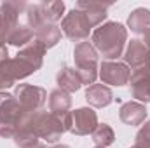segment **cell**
<instances>
[{
  "label": "cell",
  "mask_w": 150,
  "mask_h": 148,
  "mask_svg": "<svg viewBox=\"0 0 150 148\" xmlns=\"http://www.w3.org/2000/svg\"><path fill=\"white\" fill-rule=\"evenodd\" d=\"M91 40H93L94 49L107 61H113L120 58L124 52V45L127 42V28L122 23L107 21L93 32Z\"/></svg>",
  "instance_id": "obj_1"
},
{
  "label": "cell",
  "mask_w": 150,
  "mask_h": 148,
  "mask_svg": "<svg viewBox=\"0 0 150 148\" xmlns=\"http://www.w3.org/2000/svg\"><path fill=\"white\" fill-rule=\"evenodd\" d=\"M75 72L82 85H93L98 78V51L91 42H79L74 49Z\"/></svg>",
  "instance_id": "obj_2"
},
{
  "label": "cell",
  "mask_w": 150,
  "mask_h": 148,
  "mask_svg": "<svg viewBox=\"0 0 150 148\" xmlns=\"http://www.w3.org/2000/svg\"><path fill=\"white\" fill-rule=\"evenodd\" d=\"M28 115V110H25L19 101L12 96L0 106V136L2 138H12L16 136L21 122Z\"/></svg>",
  "instance_id": "obj_3"
},
{
  "label": "cell",
  "mask_w": 150,
  "mask_h": 148,
  "mask_svg": "<svg viewBox=\"0 0 150 148\" xmlns=\"http://www.w3.org/2000/svg\"><path fill=\"white\" fill-rule=\"evenodd\" d=\"M91 30H93V26L89 25L86 12L77 7H74L61 21V32L72 42H84L89 37Z\"/></svg>",
  "instance_id": "obj_4"
},
{
  "label": "cell",
  "mask_w": 150,
  "mask_h": 148,
  "mask_svg": "<svg viewBox=\"0 0 150 148\" xmlns=\"http://www.w3.org/2000/svg\"><path fill=\"white\" fill-rule=\"evenodd\" d=\"M26 7L28 4L18 2V0H9V2L0 4V45H5L14 28L19 25L18 23L19 14H23Z\"/></svg>",
  "instance_id": "obj_5"
},
{
  "label": "cell",
  "mask_w": 150,
  "mask_h": 148,
  "mask_svg": "<svg viewBox=\"0 0 150 148\" xmlns=\"http://www.w3.org/2000/svg\"><path fill=\"white\" fill-rule=\"evenodd\" d=\"M14 98L19 101V105L28 111L42 110V106L47 101V91L44 87L32 85V84H19L14 91Z\"/></svg>",
  "instance_id": "obj_6"
},
{
  "label": "cell",
  "mask_w": 150,
  "mask_h": 148,
  "mask_svg": "<svg viewBox=\"0 0 150 148\" xmlns=\"http://www.w3.org/2000/svg\"><path fill=\"white\" fill-rule=\"evenodd\" d=\"M98 77L101 78L103 84L108 85H124L129 82L131 77V68L126 63L119 61H103L98 68Z\"/></svg>",
  "instance_id": "obj_7"
},
{
  "label": "cell",
  "mask_w": 150,
  "mask_h": 148,
  "mask_svg": "<svg viewBox=\"0 0 150 148\" xmlns=\"http://www.w3.org/2000/svg\"><path fill=\"white\" fill-rule=\"evenodd\" d=\"M72 113V127H70V132L75 136H86V134H91L96 125H98V115L96 111L89 106H84V108H77Z\"/></svg>",
  "instance_id": "obj_8"
},
{
  "label": "cell",
  "mask_w": 150,
  "mask_h": 148,
  "mask_svg": "<svg viewBox=\"0 0 150 148\" xmlns=\"http://www.w3.org/2000/svg\"><path fill=\"white\" fill-rule=\"evenodd\" d=\"M149 56L150 51L142 40L133 38L131 42H127V47L124 51V61L133 72L134 70H145V66L149 63Z\"/></svg>",
  "instance_id": "obj_9"
},
{
  "label": "cell",
  "mask_w": 150,
  "mask_h": 148,
  "mask_svg": "<svg viewBox=\"0 0 150 148\" xmlns=\"http://www.w3.org/2000/svg\"><path fill=\"white\" fill-rule=\"evenodd\" d=\"M129 91L131 96L138 103H149L150 101V72L147 70H134L129 77Z\"/></svg>",
  "instance_id": "obj_10"
},
{
  "label": "cell",
  "mask_w": 150,
  "mask_h": 148,
  "mask_svg": "<svg viewBox=\"0 0 150 148\" xmlns=\"http://www.w3.org/2000/svg\"><path fill=\"white\" fill-rule=\"evenodd\" d=\"M112 4H103V2H96V0H79L75 4L77 9L84 11L87 19H89V25L93 28H98L100 25H103V21L107 19V11L110 9Z\"/></svg>",
  "instance_id": "obj_11"
},
{
  "label": "cell",
  "mask_w": 150,
  "mask_h": 148,
  "mask_svg": "<svg viewBox=\"0 0 150 148\" xmlns=\"http://www.w3.org/2000/svg\"><path fill=\"white\" fill-rule=\"evenodd\" d=\"M119 118L127 125H142L147 118V106L138 101H127L120 106Z\"/></svg>",
  "instance_id": "obj_12"
},
{
  "label": "cell",
  "mask_w": 150,
  "mask_h": 148,
  "mask_svg": "<svg viewBox=\"0 0 150 148\" xmlns=\"http://www.w3.org/2000/svg\"><path fill=\"white\" fill-rule=\"evenodd\" d=\"M86 101L94 108H105L113 101V94L108 85L105 84H93L86 91Z\"/></svg>",
  "instance_id": "obj_13"
},
{
  "label": "cell",
  "mask_w": 150,
  "mask_h": 148,
  "mask_svg": "<svg viewBox=\"0 0 150 148\" xmlns=\"http://www.w3.org/2000/svg\"><path fill=\"white\" fill-rule=\"evenodd\" d=\"M25 14H26V26L33 32V35L38 33L40 30H44V28H47V26L52 25L49 21V18H47V14H45V11H44V7H42L40 2L38 4H30L26 7Z\"/></svg>",
  "instance_id": "obj_14"
},
{
  "label": "cell",
  "mask_w": 150,
  "mask_h": 148,
  "mask_svg": "<svg viewBox=\"0 0 150 148\" xmlns=\"http://www.w3.org/2000/svg\"><path fill=\"white\" fill-rule=\"evenodd\" d=\"M56 84H58V89H63L68 94L77 92L82 87V82H80L77 72H75V68H70L67 65H63L59 68V72L56 73Z\"/></svg>",
  "instance_id": "obj_15"
},
{
  "label": "cell",
  "mask_w": 150,
  "mask_h": 148,
  "mask_svg": "<svg viewBox=\"0 0 150 148\" xmlns=\"http://www.w3.org/2000/svg\"><path fill=\"white\" fill-rule=\"evenodd\" d=\"M127 26L134 33H145L150 28V9L136 7L127 18Z\"/></svg>",
  "instance_id": "obj_16"
},
{
  "label": "cell",
  "mask_w": 150,
  "mask_h": 148,
  "mask_svg": "<svg viewBox=\"0 0 150 148\" xmlns=\"http://www.w3.org/2000/svg\"><path fill=\"white\" fill-rule=\"evenodd\" d=\"M49 111L51 113H67L72 106V96L63 89H54L49 92Z\"/></svg>",
  "instance_id": "obj_17"
},
{
  "label": "cell",
  "mask_w": 150,
  "mask_h": 148,
  "mask_svg": "<svg viewBox=\"0 0 150 148\" xmlns=\"http://www.w3.org/2000/svg\"><path fill=\"white\" fill-rule=\"evenodd\" d=\"M91 138L96 143V147L107 148L115 141V132H113V129L108 124H98L96 129L91 132Z\"/></svg>",
  "instance_id": "obj_18"
},
{
  "label": "cell",
  "mask_w": 150,
  "mask_h": 148,
  "mask_svg": "<svg viewBox=\"0 0 150 148\" xmlns=\"http://www.w3.org/2000/svg\"><path fill=\"white\" fill-rule=\"evenodd\" d=\"M33 38H35L33 32H32L26 25H18V26L14 28V32L11 33V37H9V40H7V44L23 49V47H26Z\"/></svg>",
  "instance_id": "obj_19"
},
{
  "label": "cell",
  "mask_w": 150,
  "mask_h": 148,
  "mask_svg": "<svg viewBox=\"0 0 150 148\" xmlns=\"http://www.w3.org/2000/svg\"><path fill=\"white\" fill-rule=\"evenodd\" d=\"M35 38H37L45 49H51V47H54L61 40V30L56 25H51V26L40 30L38 33H35Z\"/></svg>",
  "instance_id": "obj_20"
},
{
  "label": "cell",
  "mask_w": 150,
  "mask_h": 148,
  "mask_svg": "<svg viewBox=\"0 0 150 148\" xmlns=\"http://www.w3.org/2000/svg\"><path fill=\"white\" fill-rule=\"evenodd\" d=\"M40 4H42L49 21L52 25H56L61 19L63 12H65V2H61V0H49V2H40Z\"/></svg>",
  "instance_id": "obj_21"
},
{
  "label": "cell",
  "mask_w": 150,
  "mask_h": 148,
  "mask_svg": "<svg viewBox=\"0 0 150 148\" xmlns=\"http://www.w3.org/2000/svg\"><path fill=\"white\" fill-rule=\"evenodd\" d=\"M134 148H150V120L143 122L134 138Z\"/></svg>",
  "instance_id": "obj_22"
},
{
  "label": "cell",
  "mask_w": 150,
  "mask_h": 148,
  "mask_svg": "<svg viewBox=\"0 0 150 148\" xmlns=\"http://www.w3.org/2000/svg\"><path fill=\"white\" fill-rule=\"evenodd\" d=\"M14 78L11 77L9 73V70L5 68V65H2L0 66V91L2 89H7V87H11V85H14Z\"/></svg>",
  "instance_id": "obj_23"
},
{
  "label": "cell",
  "mask_w": 150,
  "mask_h": 148,
  "mask_svg": "<svg viewBox=\"0 0 150 148\" xmlns=\"http://www.w3.org/2000/svg\"><path fill=\"white\" fill-rule=\"evenodd\" d=\"M9 59H11V58H9V49H7V45H0V66L5 65Z\"/></svg>",
  "instance_id": "obj_24"
},
{
  "label": "cell",
  "mask_w": 150,
  "mask_h": 148,
  "mask_svg": "<svg viewBox=\"0 0 150 148\" xmlns=\"http://www.w3.org/2000/svg\"><path fill=\"white\" fill-rule=\"evenodd\" d=\"M9 98H12V94H9V92H5V91H0V106H2Z\"/></svg>",
  "instance_id": "obj_25"
},
{
  "label": "cell",
  "mask_w": 150,
  "mask_h": 148,
  "mask_svg": "<svg viewBox=\"0 0 150 148\" xmlns=\"http://www.w3.org/2000/svg\"><path fill=\"white\" fill-rule=\"evenodd\" d=\"M142 42L147 45V49L150 51V28L147 30V32H145V33H143V40H142Z\"/></svg>",
  "instance_id": "obj_26"
},
{
  "label": "cell",
  "mask_w": 150,
  "mask_h": 148,
  "mask_svg": "<svg viewBox=\"0 0 150 148\" xmlns=\"http://www.w3.org/2000/svg\"><path fill=\"white\" fill-rule=\"evenodd\" d=\"M21 148H45L44 143H40V141H33V143H30V145H25V147Z\"/></svg>",
  "instance_id": "obj_27"
},
{
  "label": "cell",
  "mask_w": 150,
  "mask_h": 148,
  "mask_svg": "<svg viewBox=\"0 0 150 148\" xmlns=\"http://www.w3.org/2000/svg\"><path fill=\"white\" fill-rule=\"evenodd\" d=\"M52 148H70L68 145H54Z\"/></svg>",
  "instance_id": "obj_28"
},
{
  "label": "cell",
  "mask_w": 150,
  "mask_h": 148,
  "mask_svg": "<svg viewBox=\"0 0 150 148\" xmlns=\"http://www.w3.org/2000/svg\"><path fill=\"white\" fill-rule=\"evenodd\" d=\"M94 148H103V147H94Z\"/></svg>",
  "instance_id": "obj_29"
},
{
  "label": "cell",
  "mask_w": 150,
  "mask_h": 148,
  "mask_svg": "<svg viewBox=\"0 0 150 148\" xmlns=\"http://www.w3.org/2000/svg\"><path fill=\"white\" fill-rule=\"evenodd\" d=\"M131 148H134V147H131Z\"/></svg>",
  "instance_id": "obj_30"
}]
</instances>
